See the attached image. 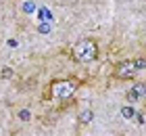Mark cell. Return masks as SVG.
<instances>
[{"mask_svg":"<svg viewBox=\"0 0 146 136\" xmlns=\"http://www.w3.org/2000/svg\"><path fill=\"white\" fill-rule=\"evenodd\" d=\"M96 57H98V46L94 40H79L73 46V59L79 61V63H90Z\"/></svg>","mask_w":146,"mask_h":136,"instance_id":"cell-1","label":"cell"},{"mask_svg":"<svg viewBox=\"0 0 146 136\" xmlns=\"http://www.w3.org/2000/svg\"><path fill=\"white\" fill-rule=\"evenodd\" d=\"M75 90H77L75 80H56L50 84V90L46 94V98H69Z\"/></svg>","mask_w":146,"mask_h":136,"instance_id":"cell-2","label":"cell"},{"mask_svg":"<svg viewBox=\"0 0 146 136\" xmlns=\"http://www.w3.org/2000/svg\"><path fill=\"white\" fill-rule=\"evenodd\" d=\"M136 73H138L136 63H134V59H129V61H121V63L115 65V69H113V78H117V80H129V78H134Z\"/></svg>","mask_w":146,"mask_h":136,"instance_id":"cell-3","label":"cell"},{"mask_svg":"<svg viewBox=\"0 0 146 136\" xmlns=\"http://www.w3.org/2000/svg\"><path fill=\"white\" fill-rule=\"evenodd\" d=\"M131 94H134V96L136 98H140V96H144V94H146V86L144 84H136L134 88H131V90H129Z\"/></svg>","mask_w":146,"mask_h":136,"instance_id":"cell-4","label":"cell"},{"mask_svg":"<svg viewBox=\"0 0 146 136\" xmlns=\"http://www.w3.org/2000/svg\"><path fill=\"white\" fill-rule=\"evenodd\" d=\"M92 117H94V113H92L90 109H86V111H82V113H79V121H82V124H90V121H92Z\"/></svg>","mask_w":146,"mask_h":136,"instance_id":"cell-5","label":"cell"},{"mask_svg":"<svg viewBox=\"0 0 146 136\" xmlns=\"http://www.w3.org/2000/svg\"><path fill=\"white\" fill-rule=\"evenodd\" d=\"M121 115H123V117H127V119H129V117H134V109L123 107V109H121Z\"/></svg>","mask_w":146,"mask_h":136,"instance_id":"cell-6","label":"cell"},{"mask_svg":"<svg viewBox=\"0 0 146 136\" xmlns=\"http://www.w3.org/2000/svg\"><path fill=\"white\" fill-rule=\"evenodd\" d=\"M134 63H136V69L140 71V69H146V61L144 59H134Z\"/></svg>","mask_w":146,"mask_h":136,"instance_id":"cell-7","label":"cell"},{"mask_svg":"<svg viewBox=\"0 0 146 136\" xmlns=\"http://www.w3.org/2000/svg\"><path fill=\"white\" fill-rule=\"evenodd\" d=\"M19 119H21V121H27V119H31V113L23 109V111H19Z\"/></svg>","mask_w":146,"mask_h":136,"instance_id":"cell-8","label":"cell"},{"mask_svg":"<svg viewBox=\"0 0 146 136\" xmlns=\"http://www.w3.org/2000/svg\"><path fill=\"white\" fill-rule=\"evenodd\" d=\"M13 76V69L11 67H2V78H11Z\"/></svg>","mask_w":146,"mask_h":136,"instance_id":"cell-9","label":"cell"},{"mask_svg":"<svg viewBox=\"0 0 146 136\" xmlns=\"http://www.w3.org/2000/svg\"><path fill=\"white\" fill-rule=\"evenodd\" d=\"M134 119L138 121V124H142V121H144V115H142V113H134Z\"/></svg>","mask_w":146,"mask_h":136,"instance_id":"cell-10","label":"cell"}]
</instances>
